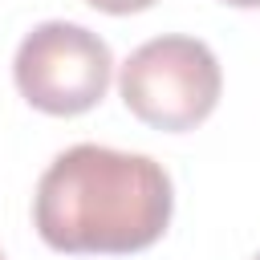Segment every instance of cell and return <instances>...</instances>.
I'll list each match as a JSON object with an SVG mask.
<instances>
[{
  "instance_id": "277c9868",
  "label": "cell",
  "mask_w": 260,
  "mask_h": 260,
  "mask_svg": "<svg viewBox=\"0 0 260 260\" xmlns=\"http://www.w3.org/2000/svg\"><path fill=\"white\" fill-rule=\"evenodd\" d=\"M93 8H102V12H114V16H126V12H142V8H150L154 0H89Z\"/></svg>"
},
{
  "instance_id": "6da1fadb",
  "label": "cell",
  "mask_w": 260,
  "mask_h": 260,
  "mask_svg": "<svg viewBox=\"0 0 260 260\" xmlns=\"http://www.w3.org/2000/svg\"><path fill=\"white\" fill-rule=\"evenodd\" d=\"M171 179L146 154L69 146L32 195V223L57 252H142L171 223Z\"/></svg>"
},
{
  "instance_id": "5b68a950",
  "label": "cell",
  "mask_w": 260,
  "mask_h": 260,
  "mask_svg": "<svg viewBox=\"0 0 260 260\" xmlns=\"http://www.w3.org/2000/svg\"><path fill=\"white\" fill-rule=\"evenodd\" d=\"M223 4H236V8H260V0H223Z\"/></svg>"
},
{
  "instance_id": "8992f818",
  "label": "cell",
  "mask_w": 260,
  "mask_h": 260,
  "mask_svg": "<svg viewBox=\"0 0 260 260\" xmlns=\"http://www.w3.org/2000/svg\"><path fill=\"white\" fill-rule=\"evenodd\" d=\"M256 260H260V256H256Z\"/></svg>"
},
{
  "instance_id": "7a4b0ae2",
  "label": "cell",
  "mask_w": 260,
  "mask_h": 260,
  "mask_svg": "<svg viewBox=\"0 0 260 260\" xmlns=\"http://www.w3.org/2000/svg\"><path fill=\"white\" fill-rule=\"evenodd\" d=\"M118 89L138 122L154 130H191L215 110L223 73L203 41L154 37L126 57Z\"/></svg>"
},
{
  "instance_id": "52a82bcc",
  "label": "cell",
  "mask_w": 260,
  "mask_h": 260,
  "mask_svg": "<svg viewBox=\"0 0 260 260\" xmlns=\"http://www.w3.org/2000/svg\"><path fill=\"white\" fill-rule=\"evenodd\" d=\"M0 260H4V256H0Z\"/></svg>"
},
{
  "instance_id": "3957f363",
  "label": "cell",
  "mask_w": 260,
  "mask_h": 260,
  "mask_svg": "<svg viewBox=\"0 0 260 260\" xmlns=\"http://www.w3.org/2000/svg\"><path fill=\"white\" fill-rule=\"evenodd\" d=\"M110 73H114L110 45L85 24L69 20L37 24L20 41L12 61V77L24 102L57 118L85 114L89 106H98L110 89Z\"/></svg>"
}]
</instances>
